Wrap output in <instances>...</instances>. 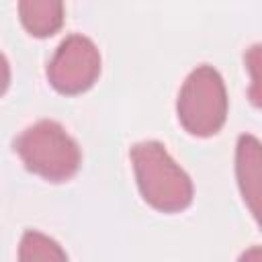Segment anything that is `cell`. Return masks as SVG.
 <instances>
[{
    "label": "cell",
    "mask_w": 262,
    "mask_h": 262,
    "mask_svg": "<svg viewBox=\"0 0 262 262\" xmlns=\"http://www.w3.org/2000/svg\"><path fill=\"white\" fill-rule=\"evenodd\" d=\"M18 16L23 27L33 37H51L57 33L66 18L63 2L59 0H20Z\"/></svg>",
    "instance_id": "6"
},
{
    "label": "cell",
    "mask_w": 262,
    "mask_h": 262,
    "mask_svg": "<svg viewBox=\"0 0 262 262\" xmlns=\"http://www.w3.org/2000/svg\"><path fill=\"white\" fill-rule=\"evenodd\" d=\"M100 51L96 43L82 35H68L47 61V80L59 94H82L100 76Z\"/></svg>",
    "instance_id": "4"
},
{
    "label": "cell",
    "mask_w": 262,
    "mask_h": 262,
    "mask_svg": "<svg viewBox=\"0 0 262 262\" xmlns=\"http://www.w3.org/2000/svg\"><path fill=\"white\" fill-rule=\"evenodd\" d=\"M18 262H70L66 250L49 235L27 229L18 244Z\"/></svg>",
    "instance_id": "7"
},
{
    "label": "cell",
    "mask_w": 262,
    "mask_h": 262,
    "mask_svg": "<svg viewBox=\"0 0 262 262\" xmlns=\"http://www.w3.org/2000/svg\"><path fill=\"white\" fill-rule=\"evenodd\" d=\"M129 158L143 201L160 213H180L194 196L190 176L174 162L164 143L139 141L131 145Z\"/></svg>",
    "instance_id": "1"
},
{
    "label": "cell",
    "mask_w": 262,
    "mask_h": 262,
    "mask_svg": "<svg viewBox=\"0 0 262 262\" xmlns=\"http://www.w3.org/2000/svg\"><path fill=\"white\" fill-rule=\"evenodd\" d=\"M244 66L250 74L248 98L256 108L262 111V43H254L246 49Z\"/></svg>",
    "instance_id": "8"
},
{
    "label": "cell",
    "mask_w": 262,
    "mask_h": 262,
    "mask_svg": "<svg viewBox=\"0 0 262 262\" xmlns=\"http://www.w3.org/2000/svg\"><path fill=\"white\" fill-rule=\"evenodd\" d=\"M235 178L246 207L262 229V141L252 133L237 137Z\"/></svg>",
    "instance_id": "5"
},
{
    "label": "cell",
    "mask_w": 262,
    "mask_h": 262,
    "mask_svg": "<svg viewBox=\"0 0 262 262\" xmlns=\"http://www.w3.org/2000/svg\"><path fill=\"white\" fill-rule=\"evenodd\" d=\"M237 262H262V246H252L244 250L237 258Z\"/></svg>",
    "instance_id": "9"
},
{
    "label": "cell",
    "mask_w": 262,
    "mask_h": 262,
    "mask_svg": "<svg viewBox=\"0 0 262 262\" xmlns=\"http://www.w3.org/2000/svg\"><path fill=\"white\" fill-rule=\"evenodd\" d=\"M14 151L25 168L47 182L70 180L82 164L78 141L51 119H41L18 133Z\"/></svg>",
    "instance_id": "2"
},
{
    "label": "cell",
    "mask_w": 262,
    "mask_h": 262,
    "mask_svg": "<svg viewBox=\"0 0 262 262\" xmlns=\"http://www.w3.org/2000/svg\"><path fill=\"white\" fill-rule=\"evenodd\" d=\"M227 90L221 74L209 66H196L182 82L176 98V115L184 131L196 137H211L221 131L227 119Z\"/></svg>",
    "instance_id": "3"
}]
</instances>
